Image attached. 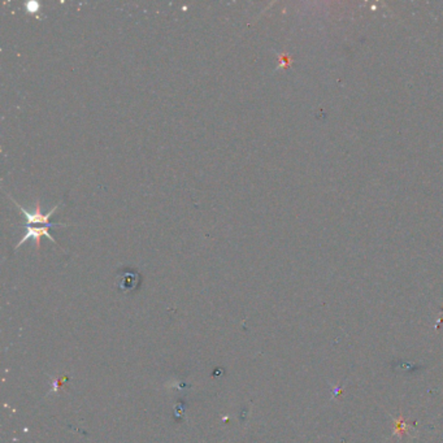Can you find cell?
<instances>
[{
    "mask_svg": "<svg viewBox=\"0 0 443 443\" xmlns=\"http://www.w3.org/2000/svg\"><path fill=\"white\" fill-rule=\"evenodd\" d=\"M9 199L12 202H13L14 204H16L17 208L20 210V212H22V214L25 215V217H26V220H27L26 225H29V226H34L35 223H39L40 226H51V227H52V226H68V223L51 222V221H49V217L52 216L53 212H55L56 208H57V206H55V207H53L52 210L49 211L48 214L43 215L42 214V210H40L39 201L36 199V202H35V212H34V214H31V212L26 211L23 207H21L20 204H18L16 201H14L13 198L9 197Z\"/></svg>",
    "mask_w": 443,
    "mask_h": 443,
    "instance_id": "1",
    "label": "cell"
},
{
    "mask_svg": "<svg viewBox=\"0 0 443 443\" xmlns=\"http://www.w3.org/2000/svg\"><path fill=\"white\" fill-rule=\"evenodd\" d=\"M49 227L51 226H38L36 227V226H27L26 225V234L23 235V238L20 240V242L17 243L16 249L18 248V247H20L22 243H25L27 239H30V238L35 240V247L38 249H39V247H40V238H42V236H47V238H48L51 242L56 243L55 238H53V236L49 234Z\"/></svg>",
    "mask_w": 443,
    "mask_h": 443,
    "instance_id": "2",
    "label": "cell"
},
{
    "mask_svg": "<svg viewBox=\"0 0 443 443\" xmlns=\"http://www.w3.org/2000/svg\"><path fill=\"white\" fill-rule=\"evenodd\" d=\"M26 7L29 12H36V10L39 9V4L34 3V1H29V3L26 4Z\"/></svg>",
    "mask_w": 443,
    "mask_h": 443,
    "instance_id": "3",
    "label": "cell"
}]
</instances>
